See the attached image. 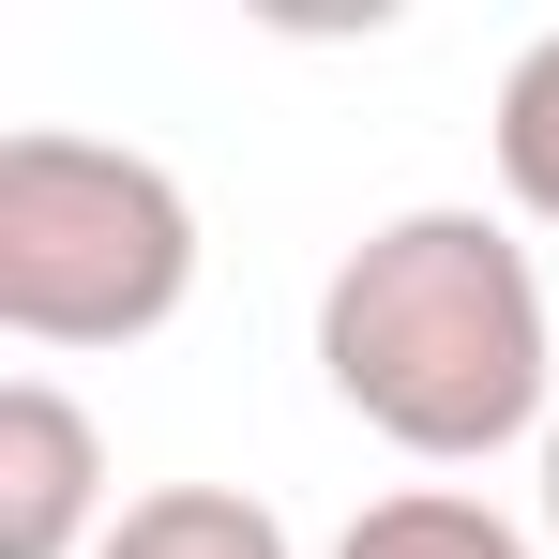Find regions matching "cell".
Returning <instances> with one entry per match:
<instances>
[{"instance_id":"cell-2","label":"cell","mask_w":559,"mask_h":559,"mask_svg":"<svg viewBox=\"0 0 559 559\" xmlns=\"http://www.w3.org/2000/svg\"><path fill=\"white\" fill-rule=\"evenodd\" d=\"M197 302V197L121 136H0V333L15 348H152Z\"/></svg>"},{"instance_id":"cell-7","label":"cell","mask_w":559,"mask_h":559,"mask_svg":"<svg viewBox=\"0 0 559 559\" xmlns=\"http://www.w3.org/2000/svg\"><path fill=\"white\" fill-rule=\"evenodd\" d=\"M545 545H559V424H545Z\"/></svg>"},{"instance_id":"cell-3","label":"cell","mask_w":559,"mask_h":559,"mask_svg":"<svg viewBox=\"0 0 559 559\" xmlns=\"http://www.w3.org/2000/svg\"><path fill=\"white\" fill-rule=\"evenodd\" d=\"M106 439L61 378L0 393V559H106Z\"/></svg>"},{"instance_id":"cell-6","label":"cell","mask_w":559,"mask_h":559,"mask_svg":"<svg viewBox=\"0 0 559 559\" xmlns=\"http://www.w3.org/2000/svg\"><path fill=\"white\" fill-rule=\"evenodd\" d=\"M499 182H514V212H545L559 227V31L545 46H514V76H499Z\"/></svg>"},{"instance_id":"cell-5","label":"cell","mask_w":559,"mask_h":559,"mask_svg":"<svg viewBox=\"0 0 559 559\" xmlns=\"http://www.w3.org/2000/svg\"><path fill=\"white\" fill-rule=\"evenodd\" d=\"M333 559H545V545H530L499 499H468V484H393V499L348 514Z\"/></svg>"},{"instance_id":"cell-1","label":"cell","mask_w":559,"mask_h":559,"mask_svg":"<svg viewBox=\"0 0 559 559\" xmlns=\"http://www.w3.org/2000/svg\"><path fill=\"white\" fill-rule=\"evenodd\" d=\"M318 378L364 408L393 454L424 468H484L514 439H545L559 408V333H545V273L499 212H393L364 227L333 287H318Z\"/></svg>"},{"instance_id":"cell-4","label":"cell","mask_w":559,"mask_h":559,"mask_svg":"<svg viewBox=\"0 0 559 559\" xmlns=\"http://www.w3.org/2000/svg\"><path fill=\"white\" fill-rule=\"evenodd\" d=\"M106 559H302V545H287L273 499H242V484H152V499H121Z\"/></svg>"}]
</instances>
